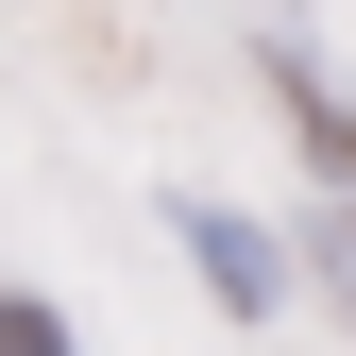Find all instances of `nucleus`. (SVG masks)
<instances>
[{
  "label": "nucleus",
  "mask_w": 356,
  "mask_h": 356,
  "mask_svg": "<svg viewBox=\"0 0 356 356\" xmlns=\"http://www.w3.org/2000/svg\"><path fill=\"white\" fill-rule=\"evenodd\" d=\"M0 356H68V323H51V305H17V289H0Z\"/></svg>",
  "instance_id": "3"
},
{
  "label": "nucleus",
  "mask_w": 356,
  "mask_h": 356,
  "mask_svg": "<svg viewBox=\"0 0 356 356\" xmlns=\"http://www.w3.org/2000/svg\"><path fill=\"white\" fill-rule=\"evenodd\" d=\"M170 238H187V254H204V289H220V305H238V323H272V238H254V220H238V204H170Z\"/></svg>",
  "instance_id": "1"
},
{
  "label": "nucleus",
  "mask_w": 356,
  "mask_h": 356,
  "mask_svg": "<svg viewBox=\"0 0 356 356\" xmlns=\"http://www.w3.org/2000/svg\"><path fill=\"white\" fill-rule=\"evenodd\" d=\"M272 85H289V119H305V136H323V170L356 187V102H339V85L305 68V51H272Z\"/></svg>",
  "instance_id": "2"
}]
</instances>
